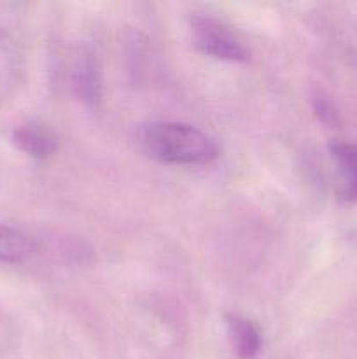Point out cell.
I'll list each match as a JSON object with an SVG mask.
<instances>
[{
    "instance_id": "5b68a950",
    "label": "cell",
    "mask_w": 357,
    "mask_h": 359,
    "mask_svg": "<svg viewBox=\"0 0 357 359\" xmlns=\"http://www.w3.org/2000/svg\"><path fill=\"white\" fill-rule=\"evenodd\" d=\"M227 335L238 359H255L261 353V332L251 319L238 314L227 316Z\"/></svg>"
},
{
    "instance_id": "8992f818",
    "label": "cell",
    "mask_w": 357,
    "mask_h": 359,
    "mask_svg": "<svg viewBox=\"0 0 357 359\" xmlns=\"http://www.w3.org/2000/svg\"><path fill=\"white\" fill-rule=\"evenodd\" d=\"M38 245L30 235L7 224H0V262L24 263L37 255Z\"/></svg>"
},
{
    "instance_id": "3957f363",
    "label": "cell",
    "mask_w": 357,
    "mask_h": 359,
    "mask_svg": "<svg viewBox=\"0 0 357 359\" xmlns=\"http://www.w3.org/2000/svg\"><path fill=\"white\" fill-rule=\"evenodd\" d=\"M70 86L74 93L90 107H97L102 102L104 81H102L100 63L90 48H80L70 70Z\"/></svg>"
},
{
    "instance_id": "277c9868",
    "label": "cell",
    "mask_w": 357,
    "mask_h": 359,
    "mask_svg": "<svg viewBox=\"0 0 357 359\" xmlns=\"http://www.w3.org/2000/svg\"><path fill=\"white\" fill-rule=\"evenodd\" d=\"M13 142L20 151L35 160H46L58 151V137L49 126L27 123L13 132Z\"/></svg>"
},
{
    "instance_id": "9c48e42d",
    "label": "cell",
    "mask_w": 357,
    "mask_h": 359,
    "mask_svg": "<svg viewBox=\"0 0 357 359\" xmlns=\"http://www.w3.org/2000/svg\"><path fill=\"white\" fill-rule=\"evenodd\" d=\"M0 39H2V30H0Z\"/></svg>"
},
{
    "instance_id": "6da1fadb",
    "label": "cell",
    "mask_w": 357,
    "mask_h": 359,
    "mask_svg": "<svg viewBox=\"0 0 357 359\" xmlns=\"http://www.w3.org/2000/svg\"><path fill=\"white\" fill-rule=\"evenodd\" d=\"M142 144L147 154L168 165H209L219 158L216 140L186 123H150L144 126Z\"/></svg>"
},
{
    "instance_id": "ba28073f",
    "label": "cell",
    "mask_w": 357,
    "mask_h": 359,
    "mask_svg": "<svg viewBox=\"0 0 357 359\" xmlns=\"http://www.w3.org/2000/svg\"><path fill=\"white\" fill-rule=\"evenodd\" d=\"M314 111L317 114V118L321 119V123H324L329 128H335L338 125V111L332 105V102L329 100L328 97H322V95H317L314 98Z\"/></svg>"
},
{
    "instance_id": "7a4b0ae2",
    "label": "cell",
    "mask_w": 357,
    "mask_h": 359,
    "mask_svg": "<svg viewBox=\"0 0 357 359\" xmlns=\"http://www.w3.org/2000/svg\"><path fill=\"white\" fill-rule=\"evenodd\" d=\"M191 41L200 53L226 62L244 63L248 51L237 35L220 21L209 16H195L191 20Z\"/></svg>"
},
{
    "instance_id": "52a82bcc",
    "label": "cell",
    "mask_w": 357,
    "mask_h": 359,
    "mask_svg": "<svg viewBox=\"0 0 357 359\" xmlns=\"http://www.w3.org/2000/svg\"><path fill=\"white\" fill-rule=\"evenodd\" d=\"M332 158L342 172L345 196L349 200H357V146L349 142H336L331 146Z\"/></svg>"
}]
</instances>
